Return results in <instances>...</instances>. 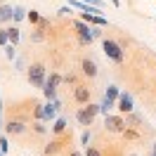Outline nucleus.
<instances>
[{
  "instance_id": "30",
  "label": "nucleus",
  "mask_w": 156,
  "mask_h": 156,
  "mask_svg": "<svg viewBox=\"0 0 156 156\" xmlns=\"http://www.w3.org/2000/svg\"><path fill=\"white\" fill-rule=\"evenodd\" d=\"M90 140H92V135H90V130H85V133L80 135V142H83V147H88V144H90Z\"/></svg>"
},
{
  "instance_id": "31",
  "label": "nucleus",
  "mask_w": 156,
  "mask_h": 156,
  "mask_svg": "<svg viewBox=\"0 0 156 156\" xmlns=\"http://www.w3.org/2000/svg\"><path fill=\"white\" fill-rule=\"evenodd\" d=\"M71 12H73V7H71V5H64V7L59 10V14H62V17H66V14H71Z\"/></svg>"
},
{
  "instance_id": "23",
  "label": "nucleus",
  "mask_w": 156,
  "mask_h": 156,
  "mask_svg": "<svg viewBox=\"0 0 156 156\" xmlns=\"http://www.w3.org/2000/svg\"><path fill=\"white\" fill-rule=\"evenodd\" d=\"M26 14H29V10H24V7H14V24H19V21H24L26 19Z\"/></svg>"
},
{
  "instance_id": "18",
  "label": "nucleus",
  "mask_w": 156,
  "mask_h": 156,
  "mask_svg": "<svg viewBox=\"0 0 156 156\" xmlns=\"http://www.w3.org/2000/svg\"><path fill=\"white\" fill-rule=\"evenodd\" d=\"M116 107V102H114V99H109L107 95H104V99H102V102H99V111H102V114H104V116H107L109 111H111V109Z\"/></svg>"
},
{
  "instance_id": "8",
  "label": "nucleus",
  "mask_w": 156,
  "mask_h": 156,
  "mask_svg": "<svg viewBox=\"0 0 156 156\" xmlns=\"http://www.w3.org/2000/svg\"><path fill=\"white\" fill-rule=\"evenodd\" d=\"M99 73V66H97V62L92 57H83L80 59V76L83 78H88V80H92V78H97Z\"/></svg>"
},
{
  "instance_id": "9",
  "label": "nucleus",
  "mask_w": 156,
  "mask_h": 156,
  "mask_svg": "<svg viewBox=\"0 0 156 156\" xmlns=\"http://www.w3.org/2000/svg\"><path fill=\"white\" fill-rule=\"evenodd\" d=\"M90 99H92V90H90L85 83H76V85H73V102L80 107V104H88Z\"/></svg>"
},
{
  "instance_id": "22",
  "label": "nucleus",
  "mask_w": 156,
  "mask_h": 156,
  "mask_svg": "<svg viewBox=\"0 0 156 156\" xmlns=\"http://www.w3.org/2000/svg\"><path fill=\"white\" fill-rule=\"evenodd\" d=\"M33 121H45V114H43V104H40V102H33Z\"/></svg>"
},
{
  "instance_id": "5",
  "label": "nucleus",
  "mask_w": 156,
  "mask_h": 156,
  "mask_svg": "<svg viewBox=\"0 0 156 156\" xmlns=\"http://www.w3.org/2000/svg\"><path fill=\"white\" fill-rule=\"evenodd\" d=\"M64 83V76L62 73H57V71H52L48 76V80H45V88H43V95H45V99H57V88Z\"/></svg>"
},
{
  "instance_id": "11",
  "label": "nucleus",
  "mask_w": 156,
  "mask_h": 156,
  "mask_svg": "<svg viewBox=\"0 0 156 156\" xmlns=\"http://www.w3.org/2000/svg\"><path fill=\"white\" fill-rule=\"evenodd\" d=\"M48 26H50V21L43 17V19H40L38 24L33 26V33H31V43H43V40H45V29H48Z\"/></svg>"
},
{
  "instance_id": "25",
  "label": "nucleus",
  "mask_w": 156,
  "mask_h": 156,
  "mask_svg": "<svg viewBox=\"0 0 156 156\" xmlns=\"http://www.w3.org/2000/svg\"><path fill=\"white\" fill-rule=\"evenodd\" d=\"M104 95H107L109 99H114V102H116V99L121 97V90H118L116 85H109V88H107V92H104Z\"/></svg>"
},
{
  "instance_id": "34",
  "label": "nucleus",
  "mask_w": 156,
  "mask_h": 156,
  "mask_svg": "<svg viewBox=\"0 0 156 156\" xmlns=\"http://www.w3.org/2000/svg\"><path fill=\"white\" fill-rule=\"evenodd\" d=\"M0 156H5V151H2V149H0Z\"/></svg>"
},
{
  "instance_id": "2",
  "label": "nucleus",
  "mask_w": 156,
  "mask_h": 156,
  "mask_svg": "<svg viewBox=\"0 0 156 156\" xmlns=\"http://www.w3.org/2000/svg\"><path fill=\"white\" fill-rule=\"evenodd\" d=\"M26 78L33 88H45V80H48V66L43 62H33L31 66H26Z\"/></svg>"
},
{
  "instance_id": "15",
  "label": "nucleus",
  "mask_w": 156,
  "mask_h": 156,
  "mask_svg": "<svg viewBox=\"0 0 156 156\" xmlns=\"http://www.w3.org/2000/svg\"><path fill=\"white\" fill-rule=\"evenodd\" d=\"M66 126H69L66 116H57L55 123H52V135H64V133H66Z\"/></svg>"
},
{
  "instance_id": "14",
  "label": "nucleus",
  "mask_w": 156,
  "mask_h": 156,
  "mask_svg": "<svg viewBox=\"0 0 156 156\" xmlns=\"http://www.w3.org/2000/svg\"><path fill=\"white\" fill-rule=\"evenodd\" d=\"M62 144H64V140H62V137H55V140H50L48 144H45V149H43V151H45V156H55L59 151V149H62Z\"/></svg>"
},
{
  "instance_id": "17",
  "label": "nucleus",
  "mask_w": 156,
  "mask_h": 156,
  "mask_svg": "<svg viewBox=\"0 0 156 156\" xmlns=\"http://www.w3.org/2000/svg\"><path fill=\"white\" fill-rule=\"evenodd\" d=\"M121 135H123V140H126V142H137V140H140V130H137V128H133V126H128Z\"/></svg>"
},
{
  "instance_id": "13",
  "label": "nucleus",
  "mask_w": 156,
  "mask_h": 156,
  "mask_svg": "<svg viewBox=\"0 0 156 156\" xmlns=\"http://www.w3.org/2000/svg\"><path fill=\"white\" fill-rule=\"evenodd\" d=\"M12 21H14V7L2 0L0 2V24H12Z\"/></svg>"
},
{
  "instance_id": "12",
  "label": "nucleus",
  "mask_w": 156,
  "mask_h": 156,
  "mask_svg": "<svg viewBox=\"0 0 156 156\" xmlns=\"http://www.w3.org/2000/svg\"><path fill=\"white\" fill-rule=\"evenodd\" d=\"M57 111H59V99H48V102L43 104L45 123H48V121H55V118H57Z\"/></svg>"
},
{
  "instance_id": "21",
  "label": "nucleus",
  "mask_w": 156,
  "mask_h": 156,
  "mask_svg": "<svg viewBox=\"0 0 156 156\" xmlns=\"http://www.w3.org/2000/svg\"><path fill=\"white\" fill-rule=\"evenodd\" d=\"M10 45V29L7 26H0V48Z\"/></svg>"
},
{
  "instance_id": "24",
  "label": "nucleus",
  "mask_w": 156,
  "mask_h": 156,
  "mask_svg": "<svg viewBox=\"0 0 156 156\" xmlns=\"http://www.w3.org/2000/svg\"><path fill=\"white\" fill-rule=\"evenodd\" d=\"M40 19H43V17L38 14V10H29V14H26V21H29L31 26H36V24H38Z\"/></svg>"
},
{
  "instance_id": "10",
  "label": "nucleus",
  "mask_w": 156,
  "mask_h": 156,
  "mask_svg": "<svg viewBox=\"0 0 156 156\" xmlns=\"http://www.w3.org/2000/svg\"><path fill=\"white\" fill-rule=\"evenodd\" d=\"M116 109L121 114H130V111H135V102H133V95L130 92H121V97L116 99Z\"/></svg>"
},
{
  "instance_id": "20",
  "label": "nucleus",
  "mask_w": 156,
  "mask_h": 156,
  "mask_svg": "<svg viewBox=\"0 0 156 156\" xmlns=\"http://www.w3.org/2000/svg\"><path fill=\"white\" fill-rule=\"evenodd\" d=\"M31 130H33L36 135H45V133H48V126H45V121H33V123H31Z\"/></svg>"
},
{
  "instance_id": "33",
  "label": "nucleus",
  "mask_w": 156,
  "mask_h": 156,
  "mask_svg": "<svg viewBox=\"0 0 156 156\" xmlns=\"http://www.w3.org/2000/svg\"><path fill=\"white\" fill-rule=\"evenodd\" d=\"M149 156H156V151H154V149H151V154H149Z\"/></svg>"
},
{
  "instance_id": "6",
  "label": "nucleus",
  "mask_w": 156,
  "mask_h": 156,
  "mask_svg": "<svg viewBox=\"0 0 156 156\" xmlns=\"http://www.w3.org/2000/svg\"><path fill=\"white\" fill-rule=\"evenodd\" d=\"M26 130H29V126H26L24 118H10V121L5 123V135L7 137H19V135H24Z\"/></svg>"
},
{
  "instance_id": "27",
  "label": "nucleus",
  "mask_w": 156,
  "mask_h": 156,
  "mask_svg": "<svg viewBox=\"0 0 156 156\" xmlns=\"http://www.w3.org/2000/svg\"><path fill=\"white\" fill-rule=\"evenodd\" d=\"M5 57L10 59V62H12V59H17V45H12V43H10V45H5Z\"/></svg>"
},
{
  "instance_id": "26",
  "label": "nucleus",
  "mask_w": 156,
  "mask_h": 156,
  "mask_svg": "<svg viewBox=\"0 0 156 156\" xmlns=\"http://www.w3.org/2000/svg\"><path fill=\"white\" fill-rule=\"evenodd\" d=\"M83 154H85V156H104V151H102L99 147H92V144H88Z\"/></svg>"
},
{
  "instance_id": "3",
  "label": "nucleus",
  "mask_w": 156,
  "mask_h": 156,
  "mask_svg": "<svg viewBox=\"0 0 156 156\" xmlns=\"http://www.w3.org/2000/svg\"><path fill=\"white\" fill-rule=\"evenodd\" d=\"M97 114H102L99 111V104H92V102H88V104H80L76 111V121L78 126H92L95 123V118H97Z\"/></svg>"
},
{
  "instance_id": "32",
  "label": "nucleus",
  "mask_w": 156,
  "mask_h": 156,
  "mask_svg": "<svg viewBox=\"0 0 156 156\" xmlns=\"http://www.w3.org/2000/svg\"><path fill=\"white\" fill-rule=\"evenodd\" d=\"M69 156H85L83 151H78V149H73V151H69Z\"/></svg>"
},
{
  "instance_id": "35",
  "label": "nucleus",
  "mask_w": 156,
  "mask_h": 156,
  "mask_svg": "<svg viewBox=\"0 0 156 156\" xmlns=\"http://www.w3.org/2000/svg\"><path fill=\"white\" fill-rule=\"evenodd\" d=\"M130 156H140V154H130Z\"/></svg>"
},
{
  "instance_id": "28",
  "label": "nucleus",
  "mask_w": 156,
  "mask_h": 156,
  "mask_svg": "<svg viewBox=\"0 0 156 156\" xmlns=\"http://www.w3.org/2000/svg\"><path fill=\"white\" fill-rule=\"evenodd\" d=\"M0 149H2L5 154H7V149H10V144H7V135H5V133L0 135Z\"/></svg>"
},
{
  "instance_id": "36",
  "label": "nucleus",
  "mask_w": 156,
  "mask_h": 156,
  "mask_svg": "<svg viewBox=\"0 0 156 156\" xmlns=\"http://www.w3.org/2000/svg\"><path fill=\"white\" fill-rule=\"evenodd\" d=\"M0 2H2V0H0Z\"/></svg>"
},
{
  "instance_id": "7",
  "label": "nucleus",
  "mask_w": 156,
  "mask_h": 156,
  "mask_svg": "<svg viewBox=\"0 0 156 156\" xmlns=\"http://www.w3.org/2000/svg\"><path fill=\"white\" fill-rule=\"evenodd\" d=\"M104 128H107V133H123V130L128 128L126 116H123V114H121V116L107 114V116H104Z\"/></svg>"
},
{
  "instance_id": "29",
  "label": "nucleus",
  "mask_w": 156,
  "mask_h": 156,
  "mask_svg": "<svg viewBox=\"0 0 156 156\" xmlns=\"http://www.w3.org/2000/svg\"><path fill=\"white\" fill-rule=\"evenodd\" d=\"M64 83H66V85H76V83H78V78L73 76V73H66V76H64Z\"/></svg>"
},
{
  "instance_id": "1",
  "label": "nucleus",
  "mask_w": 156,
  "mask_h": 156,
  "mask_svg": "<svg viewBox=\"0 0 156 156\" xmlns=\"http://www.w3.org/2000/svg\"><path fill=\"white\" fill-rule=\"evenodd\" d=\"M102 50H104V55H107L114 64H123L126 62V48L118 43V40H114V38H102Z\"/></svg>"
},
{
  "instance_id": "19",
  "label": "nucleus",
  "mask_w": 156,
  "mask_h": 156,
  "mask_svg": "<svg viewBox=\"0 0 156 156\" xmlns=\"http://www.w3.org/2000/svg\"><path fill=\"white\" fill-rule=\"evenodd\" d=\"M7 29H10V43L19 48V40H21V31H19V26H7Z\"/></svg>"
},
{
  "instance_id": "16",
  "label": "nucleus",
  "mask_w": 156,
  "mask_h": 156,
  "mask_svg": "<svg viewBox=\"0 0 156 156\" xmlns=\"http://www.w3.org/2000/svg\"><path fill=\"white\" fill-rule=\"evenodd\" d=\"M126 116V123L133 128H140L142 123H144V118H142V114H137V111H130V114H123Z\"/></svg>"
},
{
  "instance_id": "4",
  "label": "nucleus",
  "mask_w": 156,
  "mask_h": 156,
  "mask_svg": "<svg viewBox=\"0 0 156 156\" xmlns=\"http://www.w3.org/2000/svg\"><path fill=\"white\" fill-rule=\"evenodd\" d=\"M73 31H76L78 36V45H92L95 43V33H92V24H88V21L83 19H76L73 21Z\"/></svg>"
}]
</instances>
